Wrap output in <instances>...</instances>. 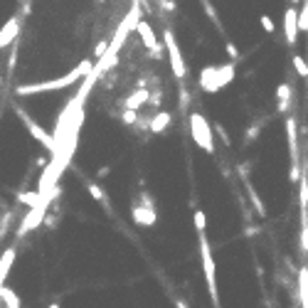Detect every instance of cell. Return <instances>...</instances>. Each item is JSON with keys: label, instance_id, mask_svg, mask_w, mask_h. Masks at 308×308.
I'll use <instances>...</instances> for the list:
<instances>
[{"label": "cell", "instance_id": "9a60e30c", "mask_svg": "<svg viewBox=\"0 0 308 308\" xmlns=\"http://www.w3.org/2000/svg\"><path fill=\"white\" fill-rule=\"evenodd\" d=\"M298 298H301V306L308 308V267H301L298 271Z\"/></svg>", "mask_w": 308, "mask_h": 308}, {"label": "cell", "instance_id": "f546056e", "mask_svg": "<svg viewBox=\"0 0 308 308\" xmlns=\"http://www.w3.org/2000/svg\"><path fill=\"white\" fill-rule=\"evenodd\" d=\"M175 308H188V303H185V301H180V298H178V301H175Z\"/></svg>", "mask_w": 308, "mask_h": 308}, {"label": "cell", "instance_id": "ac0fdd59", "mask_svg": "<svg viewBox=\"0 0 308 308\" xmlns=\"http://www.w3.org/2000/svg\"><path fill=\"white\" fill-rule=\"evenodd\" d=\"M298 244L303 254H308V212H301V232H298Z\"/></svg>", "mask_w": 308, "mask_h": 308}, {"label": "cell", "instance_id": "cb8c5ba5", "mask_svg": "<svg viewBox=\"0 0 308 308\" xmlns=\"http://www.w3.org/2000/svg\"><path fill=\"white\" fill-rule=\"evenodd\" d=\"M249 197H251V202H254V207H256V212H259V214H264V202L259 200V195L254 193V190H249Z\"/></svg>", "mask_w": 308, "mask_h": 308}, {"label": "cell", "instance_id": "2e32d148", "mask_svg": "<svg viewBox=\"0 0 308 308\" xmlns=\"http://www.w3.org/2000/svg\"><path fill=\"white\" fill-rule=\"evenodd\" d=\"M0 303H3V308H20L18 293L10 286H0Z\"/></svg>", "mask_w": 308, "mask_h": 308}, {"label": "cell", "instance_id": "7a4b0ae2", "mask_svg": "<svg viewBox=\"0 0 308 308\" xmlns=\"http://www.w3.org/2000/svg\"><path fill=\"white\" fill-rule=\"evenodd\" d=\"M234 64H219V67H205L202 72H200V86L207 92V94H217L219 89H225L227 84H230L232 79H234Z\"/></svg>", "mask_w": 308, "mask_h": 308}, {"label": "cell", "instance_id": "83f0119b", "mask_svg": "<svg viewBox=\"0 0 308 308\" xmlns=\"http://www.w3.org/2000/svg\"><path fill=\"white\" fill-rule=\"evenodd\" d=\"M217 134L222 136V141H225V143H230V136L225 134V128H222V126H219V123H217Z\"/></svg>", "mask_w": 308, "mask_h": 308}, {"label": "cell", "instance_id": "44dd1931", "mask_svg": "<svg viewBox=\"0 0 308 308\" xmlns=\"http://www.w3.org/2000/svg\"><path fill=\"white\" fill-rule=\"evenodd\" d=\"M293 69H296V74H298V77L308 79V62L301 57V55H293Z\"/></svg>", "mask_w": 308, "mask_h": 308}, {"label": "cell", "instance_id": "5b68a950", "mask_svg": "<svg viewBox=\"0 0 308 308\" xmlns=\"http://www.w3.org/2000/svg\"><path fill=\"white\" fill-rule=\"evenodd\" d=\"M15 114H18V118L22 121V123H25V128L30 131V136H32L35 141H39V143H42V146H45V148L50 151V155L57 153V143H55V138L47 134V131H45V128L39 126V123L35 121V118H32V116L25 114V109H15Z\"/></svg>", "mask_w": 308, "mask_h": 308}, {"label": "cell", "instance_id": "3957f363", "mask_svg": "<svg viewBox=\"0 0 308 308\" xmlns=\"http://www.w3.org/2000/svg\"><path fill=\"white\" fill-rule=\"evenodd\" d=\"M200 259H202V271H205V279H207V293H210L212 306L219 308V293H217V264H214V256H212L210 239H207L205 234H200Z\"/></svg>", "mask_w": 308, "mask_h": 308}, {"label": "cell", "instance_id": "7402d4cb", "mask_svg": "<svg viewBox=\"0 0 308 308\" xmlns=\"http://www.w3.org/2000/svg\"><path fill=\"white\" fill-rule=\"evenodd\" d=\"M193 222H195V230H197V234H205V230H207V217H205V212L195 210Z\"/></svg>", "mask_w": 308, "mask_h": 308}, {"label": "cell", "instance_id": "f1b7e54d", "mask_svg": "<svg viewBox=\"0 0 308 308\" xmlns=\"http://www.w3.org/2000/svg\"><path fill=\"white\" fill-rule=\"evenodd\" d=\"M35 163H37V168H47V163H50V160H47V158H37Z\"/></svg>", "mask_w": 308, "mask_h": 308}, {"label": "cell", "instance_id": "4fadbf2b", "mask_svg": "<svg viewBox=\"0 0 308 308\" xmlns=\"http://www.w3.org/2000/svg\"><path fill=\"white\" fill-rule=\"evenodd\" d=\"M148 99H151V92H148V89H138V92H134L131 97L126 99V104H123V106H126V111H136V109H138V106H143Z\"/></svg>", "mask_w": 308, "mask_h": 308}, {"label": "cell", "instance_id": "4316f807", "mask_svg": "<svg viewBox=\"0 0 308 308\" xmlns=\"http://www.w3.org/2000/svg\"><path fill=\"white\" fill-rule=\"evenodd\" d=\"M111 173V168L109 165H104V168H99V173H97V178H106V175Z\"/></svg>", "mask_w": 308, "mask_h": 308}, {"label": "cell", "instance_id": "6da1fadb", "mask_svg": "<svg viewBox=\"0 0 308 308\" xmlns=\"http://www.w3.org/2000/svg\"><path fill=\"white\" fill-rule=\"evenodd\" d=\"M94 69V64L92 62H79L77 69H72L69 74H64V77L59 79H50V81H42V84H22L18 86V94L20 97H30V94H42V92H57V89H67V86H72L77 79L81 77H89V72Z\"/></svg>", "mask_w": 308, "mask_h": 308}, {"label": "cell", "instance_id": "603a6c76", "mask_svg": "<svg viewBox=\"0 0 308 308\" xmlns=\"http://www.w3.org/2000/svg\"><path fill=\"white\" fill-rule=\"evenodd\" d=\"M261 27H264V32H276V25H274V20H271V15H267V13H264V15H261Z\"/></svg>", "mask_w": 308, "mask_h": 308}, {"label": "cell", "instance_id": "30bf717a", "mask_svg": "<svg viewBox=\"0 0 308 308\" xmlns=\"http://www.w3.org/2000/svg\"><path fill=\"white\" fill-rule=\"evenodd\" d=\"M289 106H291V86L284 81V84L276 86V109H279V114H286Z\"/></svg>", "mask_w": 308, "mask_h": 308}, {"label": "cell", "instance_id": "484cf974", "mask_svg": "<svg viewBox=\"0 0 308 308\" xmlns=\"http://www.w3.org/2000/svg\"><path fill=\"white\" fill-rule=\"evenodd\" d=\"M123 123H136V111H126L123 114Z\"/></svg>", "mask_w": 308, "mask_h": 308}, {"label": "cell", "instance_id": "ffe728a7", "mask_svg": "<svg viewBox=\"0 0 308 308\" xmlns=\"http://www.w3.org/2000/svg\"><path fill=\"white\" fill-rule=\"evenodd\" d=\"M298 32H308V0H301V10H298Z\"/></svg>", "mask_w": 308, "mask_h": 308}, {"label": "cell", "instance_id": "8992f818", "mask_svg": "<svg viewBox=\"0 0 308 308\" xmlns=\"http://www.w3.org/2000/svg\"><path fill=\"white\" fill-rule=\"evenodd\" d=\"M141 200H143V205H141V202L134 205L131 217H134L136 225H141V227H153L155 222H158V212H155L153 200H151V195H148V193L141 195Z\"/></svg>", "mask_w": 308, "mask_h": 308}, {"label": "cell", "instance_id": "8fae6325", "mask_svg": "<svg viewBox=\"0 0 308 308\" xmlns=\"http://www.w3.org/2000/svg\"><path fill=\"white\" fill-rule=\"evenodd\" d=\"M84 183H86V190H89V195H92L97 202H101L106 210L111 212V202H109V197H106V193H104V188H101L99 183H94V180H86V178H84Z\"/></svg>", "mask_w": 308, "mask_h": 308}, {"label": "cell", "instance_id": "4dcf8cb0", "mask_svg": "<svg viewBox=\"0 0 308 308\" xmlns=\"http://www.w3.org/2000/svg\"><path fill=\"white\" fill-rule=\"evenodd\" d=\"M47 308H59V303H50V306H47Z\"/></svg>", "mask_w": 308, "mask_h": 308}, {"label": "cell", "instance_id": "277c9868", "mask_svg": "<svg viewBox=\"0 0 308 308\" xmlns=\"http://www.w3.org/2000/svg\"><path fill=\"white\" fill-rule=\"evenodd\" d=\"M190 134H193V141L197 143V148H202L205 153H214L212 126L207 123V118L200 114V111H193V114H190Z\"/></svg>", "mask_w": 308, "mask_h": 308}, {"label": "cell", "instance_id": "9c48e42d", "mask_svg": "<svg viewBox=\"0 0 308 308\" xmlns=\"http://www.w3.org/2000/svg\"><path fill=\"white\" fill-rule=\"evenodd\" d=\"M13 264H15V249L10 247V249H5L0 254V286H5V281H8V274L13 269Z\"/></svg>", "mask_w": 308, "mask_h": 308}, {"label": "cell", "instance_id": "7c38bea8", "mask_svg": "<svg viewBox=\"0 0 308 308\" xmlns=\"http://www.w3.org/2000/svg\"><path fill=\"white\" fill-rule=\"evenodd\" d=\"M170 121H173V116L168 114V111H158V114L148 121V126H151V131H153V134H163V131L170 126Z\"/></svg>", "mask_w": 308, "mask_h": 308}, {"label": "cell", "instance_id": "e0dca14e", "mask_svg": "<svg viewBox=\"0 0 308 308\" xmlns=\"http://www.w3.org/2000/svg\"><path fill=\"white\" fill-rule=\"evenodd\" d=\"M298 205H301V212H308V175L303 173L301 180H298Z\"/></svg>", "mask_w": 308, "mask_h": 308}, {"label": "cell", "instance_id": "ba28073f", "mask_svg": "<svg viewBox=\"0 0 308 308\" xmlns=\"http://www.w3.org/2000/svg\"><path fill=\"white\" fill-rule=\"evenodd\" d=\"M284 35H286V42L293 47L298 37V10L296 8H289L284 13Z\"/></svg>", "mask_w": 308, "mask_h": 308}, {"label": "cell", "instance_id": "52a82bcc", "mask_svg": "<svg viewBox=\"0 0 308 308\" xmlns=\"http://www.w3.org/2000/svg\"><path fill=\"white\" fill-rule=\"evenodd\" d=\"M165 50H168V57H170V67H173V74L178 79H185L188 69H185V59L180 55V47L175 42L173 32H165Z\"/></svg>", "mask_w": 308, "mask_h": 308}, {"label": "cell", "instance_id": "d4e9b609", "mask_svg": "<svg viewBox=\"0 0 308 308\" xmlns=\"http://www.w3.org/2000/svg\"><path fill=\"white\" fill-rule=\"evenodd\" d=\"M227 55H230L232 59H237V57H239V52H237V47H234L232 42H227Z\"/></svg>", "mask_w": 308, "mask_h": 308}, {"label": "cell", "instance_id": "1f68e13d", "mask_svg": "<svg viewBox=\"0 0 308 308\" xmlns=\"http://www.w3.org/2000/svg\"><path fill=\"white\" fill-rule=\"evenodd\" d=\"M291 3H301V0H291Z\"/></svg>", "mask_w": 308, "mask_h": 308}, {"label": "cell", "instance_id": "5bb4252c", "mask_svg": "<svg viewBox=\"0 0 308 308\" xmlns=\"http://www.w3.org/2000/svg\"><path fill=\"white\" fill-rule=\"evenodd\" d=\"M18 30H20V25H18V20H10L3 30H0V50L3 47H8L13 39H15V35H18Z\"/></svg>", "mask_w": 308, "mask_h": 308}, {"label": "cell", "instance_id": "d6986e66", "mask_svg": "<svg viewBox=\"0 0 308 308\" xmlns=\"http://www.w3.org/2000/svg\"><path fill=\"white\" fill-rule=\"evenodd\" d=\"M18 200L22 202V205H27V210L30 207H35V205H39V200H42V195L37 193V190H27V193H20Z\"/></svg>", "mask_w": 308, "mask_h": 308}]
</instances>
